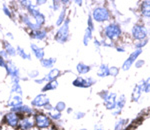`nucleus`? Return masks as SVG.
<instances>
[{
    "label": "nucleus",
    "instance_id": "1",
    "mask_svg": "<svg viewBox=\"0 0 150 130\" xmlns=\"http://www.w3.org/2000/svg\"><path fill=\"white\" fill-rule=\"evenodd\" d=\"M69 19H65L64 23L58 28L56 34H55V40L60 44L66 42L69 37Z\"/></svg>",
    "mask_w": 150,
    "mask_h": 130
},
{
    "label": "nucleus",
    "instance_id": "2",
    "mask_svg": "<svg viewBox=\"0 0 150 130\" xmlns=\"http://www.w3.org/2000/svg\"><path fill=\"white\" fill-rule=\"evenodd\" d=\"M34 123L39 129H48L51 126V119L44 113L37 112L34 115Z\"/></svg>",
    "mask_w": 150,
    "mask_h": 130
},
{
    "label": "nucleus",
    "instance_id": "3",
    "mask_svg": "<svg viewBox=\"0 0 150 130\" xmlns=\"http://www.w3.org/2000/svg\"><path fill=\"white\" fill-rule=\"evenodd\" d=\"M93 19L97 22H102V21H106L109 18V12L107 11V9L104 7H97L94 9L92 13Z\"/></svg>",
    "mask_w": 150,
    "mask_h": 130
},
{
    "label": "nucleus",
    "instance_id": "4",
    "mask_svg": "<svg viewBox=\"0 0 150 130\" xmlns=\"http://www.w3.org/2000/svg\"><path fill=\"white\" fill-rule=\"evenodd\" d=\"M49 103H50L49 97L45 95L44 93L36 95L32 99V101H31V105L35 108H43L45 105L49 104Z\"/></svg>",
    "mask_w": 150,
    "mask_h": 130
},
{
    "label": "nucleus",
    "instance_id": "5",
    "mask_svg": "<svg viewBox=\"0 0 150 130\" xmlns=\"http://www.w3.org/2000/svg\"><path fill=\"white\" fill-rule=\"evenodd\" d=\"M19 121H20V117H19L18 114L14 112H8L4 115V118H3V122L6 123L7 125H9L10 127H18V124H19Z\"/></svg>",
    "mask_w": 150,
    "mask_h": 130
},
{
    "label": "nucleus",
    "instance_id": "6",
    "mask_svg": "<svg viewBox=\"0 0 150 130\" xmlns=\"http://www.w3.org/2000/svg\"><path fill=\"white\" fill-rule=\"evenodd\" d=\"M5 69L7 72V75L10 76V78H21L20 70H19L17 65L14 63L12 60H8L7 61Z\"/></svg>",
    "mask_w": 150,
    "mask_h": 130
},
{
    "label": "nucleus",
    "instance_id": "7",
    "mask_svg": "<svg viewBox=\"0 0 150 130\" xmlns=\"http://www.w3.org/2000/svg\"><path fill=\"white\" fill-rule=\"evenodd\" d=\"M34 119L31 116H24L20 119L18 124V128L20 130H31L34 127Z\"/></svg>",
    "mask_w": 150,
    "mask_h": 130
},
{
    "label": "nucleus",
    "instance_id": "8",
    "mask_svg": "<svg viewBox=\"0 0 150 130\" xmlns=\"http://www.w3.org/2000/svg\"><path fill=\"white\" fill-rule=\"evenodd\" d=\"M11 112H14L16 114H23L25 116H31L34 110H33L32 107H29L28 105H20V106L17 107H12L11 108Z\"/></svg>",
    "mask_w": 150,
    "mask_h": 130
},
{
    "label": "nucleus",
    "instance_id": "9",
    "mask_svg": "<svg viewBox=\"0 0 150 130\" xmlns=\"http://www.w3.org/2000/svg\"><path fill=\"white\" fill-rule=\"evenodd\" d=\"M94 82H95V81H94L92 78H83V77H77L73 82H72V84H73L74 86H76V87L86 88V87L91 86Z\"/></svg>",
    "mask_w": 150,
    "mask_h": 130
},
{
    "label": "nucleus",
    "instance_id": "10",
    "mask_svg": "<svg viewBox=\"0 0 150 130\" xmlns=\"http://www.w3.org/2000/svg\"><path fill=\"white\" fill-rule=\"evenodd\" d=\"M105 34L110 39H116L120 35V28L117 25L111 24L105 28Z\"/></svg>",
    "mask_w": 150,
    "mask_h": 130
},
{
    "label": "nucleus",
    "instance_id": "11",
    "mask_svg": "<svg viewBox=\"0 0 150 130\" xmlns=\"http://www.w3.org/2000/svg\"><path fill=\"white\" fill-rule=\"evenodd\" d=\"M47 35H48V32L44 28H41V29H38V30H33L30 32V37L32 38V39L40 40V41L44 40L45 38L47 37Z\"/></svg>",
    "mask_w": 150,
    "mask_h": 130
},
{
    "label": "nucleus",
    "instance_id": "12",
    "mask_svg": "<svg viewBox=\"0 0 150 130\" xmlns=\"http://www.w3.org/2000/svg\"><path fill=\"white\" fill-rule=\"evenodd\" d=\"M30 48H31V51H32V53L34 54V56L38 60H39V61H41V60L44 58L45 52H44V49H43L42 47L38 46V45L35 44V43H31Z\"/></svg>",
    "mask_w": 150,
    "mask_h": 130
},
{
    "label": "nucleus",
    "instance_id": "13",
    "mask_svg": "<svg viewBox=\"0 0 150 130\" xmlns=\"http://www.w3.org/2000/svg\"><path fill=\"white\" fill-rule=\"evenodd\" d=\"M22 102H23V99H22V96L21 95H17V94H12L9 98L8 102H7V105L8 106L12 107H17V106H20L22 105Z\"/></svg>",
    "mask_w": 150,
    "mask_h": 130
},
{
    "label": "nucleus",
    "instance_id": "14",
    "mask_svg": "<svg viewBox=\"0 0 150 130\" xmlns=\"http://www.w3.org/2000/svg\"><path fill=\"white\" fill-rule=\"evenodd\" d=\"M60 75V70L58 68H52L46 75L44 76L46 82H49V81H53L56 80V78Z\"/></svg>",
    "mask_w": 150,
    "mask_h": 130
},
{
    "label": "nucleus",
    "instance_id": "15",
    "mask_svg": "<svg viewBox=\"0 0 150 130\" xmlns=\"http://www.w3.org/2000/svg\"><path fill=\"white\" fill-rule=\"evenodd\" d=\"M3 47H4V50H5V51L7 52V54H8V56L14 57V56L17 55V53H16V48L14 47L9 41H4L3 42Z\"/></svg>",
    "mask_w": 150,
    "mask_h": 130
},
{
    "label": "nucleus",
    "instance_id": "16",
    "mask_svg": "<svg viewBox=\"0 0 150 130\" xmlns=\"http://www.w3.org/2000/svg\"><path fill=\"white\" fill-rule=\"evenodd\" d=\"M41 65H42V67H44V68L46 69H51L54 67L55 63H56V58H43L42 60L40 61Z\"/></svg>",
    "mask_w": 150,
    "mask_h": 130
},
{
    "label": "nucleus",
    "instance_id": "17",
    "mask_svg": "<svg viewBox=\"0 0 150 130\" xmlns=\"http://www.w3.org/2000/svg\"><path fill=\"white\" fill-rule=\"evenodd\" d=\"M58 87V82L57 80H53V81H49V82H46L45 83V85L43 86L42 88V92L45 93L47 92V91H52V90H55Z\"/></svg>",
    "mask_w": 150,
    "mask_h": 130
},
{
    "label": "nucleus",
    "instance_id": "18",
    "mask_svg": "<svg viewBox=\"0 0 150 130\" xmlns=\"http://www.w3.org/2000/svg\"><path fill=\"white\" fill-rule=\"evenodd\" d=\"M133 34L136 38L138 39H141V38H144L145 35H146V31L143 27H140V26H136V27L133 29Z\"/></svg>",
    "mask_w": 150,
    "mask_h": 130
},
{
    "label": "nucleus",
    "instance_id": "19",
    "mask_svg": "<svg viewBox=\"0 0 150 130\" xmlns=\"http://www.w3.org/2000/svg\"><path fill=\"white\" fill-rule=\"evenodd\" d=\"M16 53H17L18 56H20L22 59L25 60H31V55L27 53V52L24 50V48H22L21 46H17L16 47Z\"/></svg>",
    "mask_w": 150,
    "mask_h": 130
},
{
    "label": "nucleus",
    "instance_id": "20",
    "mask_svg": "<svg viewBox=\"0 0 150 130\" xmlns=\"http://www.w3.org/2000/svg\"><path fill=\"white\" fill-rule=\"evenodd\" d=\"M65 18H66V9L63 8V9L61 10V12H60V14H59V16H58L56 22H55V24H56V26H58V27H60V26H61L62 24L64 23Z\"/></svg>",
    "mask_w": 150,
    "mask_h": 130
},
{
    "label": "nucleus",
    "instance_id": "21",
    "mask_svg": "<svg viewBox=\"0 0 150 130\" xmlns=\"http://www.w3.org/2000/svg\"><path fill=\"white\" fill-rule=\"evenodd\" d=\"M11 94H17L22 96V87H21L20 83H12Z\"/></svg>",
    "mask_w": 150,
    "mask_h": 130
},
{
    "label": "nucleus",
    "instance_id": "22",
    "mask_svg": "<svg viewBox=\"0 0 150 130\" xmlns=\"http://www.w3.org/2000/svg\"><path fill=\"white\" fill-rule=\"evenodd\" d=\"M76 68L79 74H86L90 71V67H89L88 65H85L84 63H79L77 65Z\"/></svg>",
    "mask_w": 150,
    "mask_h": 130
},
{
    "label": "nucleus",
    "instance_id": "23",
    "mask_svg": "<svg viewBox=\"0 0 150 130\" xmlns=\"http://www.w3.org/2000/svg\"><path fill=\"white\" fill-rule=\"evenodd\" d=\"M47 116L49 117L50 119L55 120V121H58V120L61 119L62 114H61V113H60V112H57V111H55V110H52V111L48 112Z\"/></svg>",
    "mask_w": 150,
    "mask_h": 130
},
{
    "label": "nucleus",
    "instance_id": "24",
    "mask_svg": "<svg viewBox=\"0 0 150 130\" xmlns=\"http://www.w3.org/2000/svg\"><path fill=\"white\" fill-rule=\"evenodd\" d=\"M97 74L101 77L107 76V75H109V69H108V67L106 66V65H101L98 72H97Z\"/></svg>",
    "mask_w": 150,
    "mask_h": 130
},
{
    "label": "nucleus",
    "instance_id": "25",
    "mask_svg": "<svg viewBox=\"0 0 150 130\" xmlns=\"http://www.w3.org/2000/svg\"><path fill=\"white\" fill-rule=\"evenodd\" d=\"M65 109H66V104H65V102H63V101H59V102H57L54 106L55 111L60 112V113L63 112Z\"/></svg>",
    "mask_w": 150,
    "mask_h": 130
},
{
    "label": "nucleus",
    "instance_id": "26",
    "mask_svg": "<svg viewBox=\"0 0 150 130\" xmlns=\"http://www.w3.org/2000/svg\"><path fill=\"white\" fill-rule=\"evenodd\" d=\"M91 37H92V30H90L89 28H87L86 31H85V34H84V38H83L84 44L85 45L88 44V42L90 41Z\"/></svg>",
    "mask_w": 150,
    "mask_h": 130
},
{
    "label": "nucleus",
    "instance_id": "27",
    "mask_svg": "<svg viewBox=\"0 0 150 130\" xmlns=\"http://www.w3.org/2000/svg\"><path fill=\"white\" fill-rule=\"evenodd\" d=\"M139 53H140V51H138V52H137V53H136V52H135V53H133V54L131 55V57H130V58H129V60H127V61L124 63V65H123V69H127L128 67H129L130 65H131V63L133 62V60H134L135 57H136L137 55H138Z\"/></svg>",
    "mask_w": 150,
    "mask_h": 130
},
{
    "label": "nucleus",
    "instance_id": "28",
    "mask_svg": "<svg viewBox=\"0 0 150 130\" xmlns=\"http://www.w3.org/2000/svg\"><path fill=\"white\" fill-rule=\"evenodd\" d=\"M2 10H3V13L5 14L7 17H9V18H12V17H13V15H12L11 9L9 8V6L7 5V4H5V3L3 4V6H2Z\"/></svg>",
    "mask_w": 150,
    "mask_h": 130
},
{
    "label": "nucleus",
    "instance_id": "29",
    "mask_svg": "<svg viewBox=\"0 0 150 130\" xmlns=\"http://www.w3.org/2000/svg\"><path fill=\"white\" fill-rule=\"evenodd\" d=\"M40 75V72L37 70V69H32L28 72V78H31V79H37V77Z\"/></svg>",
    "mask_w": 150,
    "mask_h": 130
},
{
    "label": "nucleus",
    "instance_id": "30",
    "mask_svg": "<svg viewBox=\"0 0 150 130\" xmlns=\"http://www.w3.org/2000/svg\"><path fill=\"white\" fill-rule=\"evenodd\" d=\"M143 14L146 16H150V2H145L143 5Z\"/></svg>",
    "mask_w": 150,
    "mask_h": 130
},
{
    "label": "nucleus",
    "instance_id": "31",
    "mask_svg": "<svg viewBox=\"0 0 150 130\" xmlns=\"http://www.w3.org/2000/svg\"><path fill=\"white\" fill-rule=\"evenodd\" d=\"M60 1H53V3H52V6H51V8H52V10L53 11H57L58 9L60 8Z\"/></svg>",
    "mask_w": 150,
    "mask_h": 130
},
{
    "label": "nucleus",
    "instance_id": "32",
    "mask_svg": "<svg viewBox=\"0 0 150 130\" xmlns=\"http://www.w3.org/2000/svg\"><path fill=\"white\" fill-rule=\"evenodd\" d=\"M6 63L7 61L4 58H2L1 56H0V67H2V68H5L6 67Z\"/></svg>",
    "mask_w": 150,
    "mask_h": 130
},
{
    "label": "nucleus",
    "instance_id": "33",
    "mask_svg": "<svg viewBox=\"0 0 150 130\" xmlns=\"http://www.w3.org/2000/svg\"><path fill=\"white\" fill-rule=\"evenodd\" d=\"M0 56H1L2 58H4V59L8 58V54H7V52H6L5 50H4V49L0 50Z\"/></svg>",
    "mask_w": 150,
    "mask_h": 130
},
{
    "label": "nucleus",
    "instance_id": "34",
    "mask_svg": "<svg viewBox=\"0 0 150 130\" xmlns=\"http://www.w3.org/2000/svg\"><path fill=\"white\" fill-rule=\"evenodd\" d=\"M43 108H44V109L46 110V111H48V112H50V111H52V110H54V106H52V105L50 104V103H49V104H47V105H45V106L43 107Z\"/></svg>",
    "mask_w": 150,
    "mask_h": 130
},
{
    "label": "nucleus",
    "instance_id": "35",
    "mask_svg": "<svg viewBox=\"0 0 150 130\" xmlns=\"http://www.w3.org/2000/svg\"><path fill=\"white\" fill-rule=\"evenodd\" d=\"M117 72H118V70L115 68V67H112V68L109 69V74H111V75H113V76L117 75Z\"/></svg>",
    "mask_w": 150,
    "mask_h": 130
},
{
    "label": "nucleus",
    "instance_id": "36",
    "mask_svg": "<svg viewBox=\"0 0 150 130\" xmlns=\"http://www.w3.org/2000/svg\"><path fill=\"white\" fill-rule=\"evenodd\" d=\"M35 83H37V84H43V83H45L46 82V80H45V78L44 77H42V78H40V79H35Z\"/></svg>",
    "mask_w": 150,
    "mask_h": 130
},
{
    "label": "nucleus",
    "instance_id": "37",
    "mask_svg": "<svg viewBox=\"0 0 150 130\" xmlns=\"http://www.w3.org/2000/svg\"><path fill=\"white\" fill-rule=\"evenodd\" d=\"M46 0H41V1H39V0H38V1H36V4H35V5L36 6H39V5H43V4H45V3H46Z\"/></svg>",
    "mask_w": 150,
    "mask_h": 130
},
{
    "label": "nucleus",
    "instance_id": "38",
    "mask_svg": "<svg viewBox=\"0 0 150 130\" xmlns=\"http://www.w3.org/2000/svg\"><path fill=\"white\" fill-rule=\"evenodd\" d=\"M84 116V113H82V112H78V113H76V116H75V118H82V117Z\"/></svg>",
    "mask_w": 150,
    "mask_h": 130
},
{
    "label": "nucleus",
    "instance_id": "39",
    "mask_svg": "<svg viewBox=\"0 0 150 130\" xmlns=\"http://www.w3.org/2000/svg\"><path fill=\"white\" fill-rule=\"evenodd\" d=\"M6 36H7V37H9V38H11V39H13V38H14V37H13V35H12L10 32H7V33H6Z\"/></svg>",
    "mask_w": 150,
    "mask_h": 130
},
{
    "label": "nucleus",
    "instance_id": "40",
    "mask_svg": "<svg viewBox=\"0 0 150 130\" xmlns=\"http://www.w3.org/2000/svg\"><path fill=\"white\" fill-rule=\"evenodd\" d=\"M46 130H58V129H57V128H56V127H55V126H50L49 128H48V129H46Z\"/></svg>",
    "mask_w": 150,
    "mask_h": 130
},
{
    "label": "nucleus",
    "instance_id": "41",
    "mask_svg": "<svg viewBox=\"0 0 150 130\" xmlns=\"http://www.w3.org/2000/svg\"><path fill=\"white\" fill-rule=\"evenodd\" d=\"M95 130H102V129H95Z\"/></svg>",
    "mask_w": 150,
    "mask_h": 130
},
{
    "label": "nucleus",
    "instance_id": "42",
    "mask_svg": "<svg viewBox=\"0 0 150 130\" xmlns=\"http://www.w3.org/2000/svg\"><path fill=\"white\" fill-rule=\"evenodd\" d=\"M80 130H86V129H80Z\"/></svg>",
    "mask_w": 150,
    "mask_h": 130
}]
</instances>
